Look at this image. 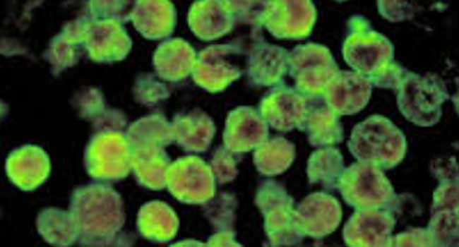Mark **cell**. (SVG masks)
<instances>
[{
	"label": "cell",
	"instance_id": "1",
	"mask_svg": "<svg viewBox=\"0 0 459 247\" xmlns=\"http://www.w3.org/2000/svg\"><path fill=\"white\" fill-rule=\"evenodd\" d=\"M344 54L349 65L375 87L398 88L407 71L395 61L392 42L362 16L350 20Z\"/></svg>",
	"mask_w": 459,
	"mask_h": 247
},
{
	"label": "cell",
	"instance_id": "2",
	"mask_svg": "<svg viewBox=\"0 0 459 247\" xmlns=\"http://www.w3.org/2000/svg\"><path fill=\"white\" fill-rule=\"evenodd\" d=\"M398 88V109L406 119L421 126H431L439 121L441 104L448 99V93L436 74L407 71Z\"/></svg>",
	"mask_w": 459,
	"mask_h": 247
},
{
	"label": "cell",
	"instance_id": "3",
	"mask_svg": "<svg viewBox=\"0 0 459 247\" xmlns=\"http://www.w3.org/2000/svg\"><path fill=\"white\" fill-rule=\"evenodd\" d=\"M351 147L354 155L362 159L393 166L403 158L406 141L401 131L390 120L373 115L355 127Z\"/></svg>",
	"mask_w": 459,
	"mask_h": 247
},
{
	"label": "cell",
	"instance_id": "4",
	"mask_svg": "<svg viewBox=\"0 0 459 247\" xmlns=\"http://www.w3.org/2000/svg\"><path fill=\"white\" fill-rule=\"evenodd\" d=\"M378 11L391 22L411 19L414 16L413 6L407 1H377Z\"/></svg>",
	"mask_w": 459,
	"mask_h": 247
}]
</instances>
